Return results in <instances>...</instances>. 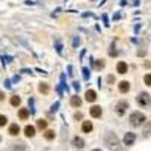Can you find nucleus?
I'll list each match as a JSON object with an SVG mask.
<instances>
[{
	"instance_id": "nucleus-1",
	"label": "nucleus",
	"mask_w": 151,
	"mask_h": 151,
	"mask_svg": "<svg viewBox=\"0 0 151 151\" xmlns=\"http://www.w3.org/2000/svg\"><path fill=\"white\" fill-rule=\"evenodd\" d=\"M144 121H145V115H144V113L133 112V113L130 115V124H131V126H140Z\"/></svg>"
},
{
	"instance_id": "nucleus-2",
	"label": "nucleus",
	"mask_w": 151,
	"mask_h": 151,
	"mask_svg": "<svg viewBox=\"0 0 151 151\" xmlns=\"http://www.w3.org/2000/svg\"><path fill=\"white\" fill-rule=\"evenodd\" d=\"M136 101H138V104H139V106H142V107H147V106H150V104H151V97H150L147 92H142V94H139V95H138Z\"/></svg>"
},
{
	"instance_id": "nucleus-3",
	"label": "nucleus",
	"mask_w": 151,
	"mask_h": 151,
	"mask_svg": "<svg viewBox=\"0 0 151 151\" xmlns=\"http://www.w3.org/2000/svg\"><path fill=\"white\" fill-rule=\"evenodd\" d=\"M106 144H107L110 148L117 147L118 145V138L113 135V133H107V136H106Z\"/></svg>"
},
{
	"instance_id": "nucleus-4",
	"label": "nucleus",
	"mask_w": 151,
	"mask_h": 151,
	"mask_svg": "<svg viewBox=\"0 0 151 151\" xmlns=\"http://www.w3.org/2000/svg\"><path fill=\"white\" fill-rule=\"evenodd\" d=\"M126 109H129V103L127 101H119L117 106H115V110H117L118 115H122L126 112Z\"/></svg>"
},
{
	"instance_id": "nucleus-5",
	"label": "nucleus",
	"mask_w": 151,
	"mask_h": 151,
	"mask_svg": "<svg viewBox=\"0 0 151 151\" xmlns=\"http://www.w3.org/2000/svg\"><path fill=\"white\" fill-rule=\"evenodd\" d=\"M135 139H136L135 133H126V136H124V144H126V145H133Z\"/></svg>"
},
{
	"instance_id": "nucleus-6",
	"label": "nucleus",
	"mask_w": 151,
	"mask_h": 151,
	"mask_svg": "<svg viewBox=\"0 0 151 151\" xmlns=\"http://www.w3.org/2000/svg\"><path fill=\"white\" fill-rule=\"evenodd\" d=\"M89 112H91V117H94V118H100L101 117V107L100 106H92Z\"/></svg>"
},
{
	"instance_id": "nucleus-7",
	"label": "nucleus",
	"mask_w": 151,
	"mask_h": 151,
	"mask_svg": "<svg viewBox=\"0 0 151 151\" xmlns=\"http://www.w3.org/2000/svg\"><path fill=\"white\" fill-rule=\"evenodd\" d=\"M85 97H86V101H95V98H97V94H95V91H92V89H89V91H86V94H85Z\"/></svg>"
},
{
	"instance_id": "nucleus-8",
	"label": "nucleus",
	"mask_w": 151,
	"mask_h": 151,
	"mask_svg": "<svg viewBox=\"0 0 151 151\" xmlns=\"http://www.w3.org/2000/svg\"><path fill=\"white\" fill-rule=\"evenodd\" d=\"M80 104H82V98L79 95H73V97H71V106H73V107H79Z\"/></svg>"
},
{
	"instance_id": "nucleus-9",
	"label": "nucleus",
	"mask_w": 151,
	"mask_h": 151,
	"mask_svg": "<svg viewBox=\"0 0 151 151\" xmlns=\"http://www.w3.org/2000/svg\"><path fill=\"white\" fill-rule=\"evenodd\" d=\"M117 70H118V73H119V74H126V73H127V70H129V67H127L126 62H119L118 67H117Z\"/></svg>"
},
{
	"instance_id": "nucleus-10",
	"label": "nucleus",
	"mask_w": 151,
	"mask_h": 151,
	"mask_svg": "<svg viewBox=\"0 0 151 151\" xmlns=\"http://www.w3.org/2000/svg\"><path fill=\"white\" fill-rule=\"evenodd\" d=\"M82 130H83L85 133H91V131H92V122H91V121H85V122L82 124Z\"/></svg>"
},
{
	"instance_id": "nucleus-11",
	"label": "nucleus",
	"mask_w": 151,
	"mask_h": 151,
	"mask_svg": "<svg viewBox=\"0 0 151 151\" xmlns=\"http://www.w3.org/2000/svg\"><path fill=\"white\" fill-rule=\"evenodd\" d=\"M24 133H26V136H27V138H33L35 136V127L33 126H26Z\"/></svg>"
},
{
	"instance_id": "nucleus-12",
	"label": "nucleus",
	"mask_w": 151,
	"mask_h": 151,
	"mask_svg": "<svg viewBox=\"0 0 151 151\" xmlns=\"http://www.w3.org/2000/svg\"><path fill=\"white\" fill-rule=\"evenodd\" d=\"M73 144H74V147H77V148H83L85 147V140L82 139V138H74L73 139Z\"/></svg>"
},
{
	"instance_id": "nucleus-13",
	"label": "nucleus",
	"mask_w": 151,
	"mask_h": 151,
	"mask_svg": "<svg viewBox=\"0 0 151 151\" xmlns=\"http://www.w3.org/2000/svg\"><path fill=\"white\" fill-rule=\"evenodd\" d=\"M18 133H20V127H18V124H12V126L9 127V135L17 136Z\"/></svg>"
},
{
	"instance_id": "nucleus-14",
	"label": "nucleus",
	"mask_w": 151,
	"mask_h": 151,
	"mask_svg": "<svg viewBox=\"0 0 151 151\" xmlns=\"http://www.w3.org/2000/svg\"><path fill=\"white\" fill-rule=\"evenodd\" d=\"M129 89H130V83H129V82L124 80V82L119 83V91H121V92H127Z\"/></svg>"
},
{
	"instance_id": "nucleus-15",
	"label": "nucleus",
	"mask_w": 151,
	"mask_h": 151,
	"mask_svg": "<svg viewBox=\"0 0 151 151\" xmlns=\"http://www.w3.org/2000/svg\"><path fill=\"white\" fill-rule=\"evenodd\" d=\"M18 117H20L21 119H27V118H29V110H27V109H20V110H18Z\"/></svg>"
},
{
	"instance_id": "nucleus-16",
	"label": "nucleus",
	"mask_w": 151,
	"mask_h": 151,
	"mask_svg": "<svg viewBox=\"0 0 151 151\" xmlns=\"http://www.w3.org/2000/svg\"><path fill=\"white\" fill-rule=\"evenodd\" d=\"M39 92H42V94H48V91H50V88H48V85L47 83H39Z\"/></svg>"
},
{
	"instance_id": "nucleus-17",
	"label": "nucleus",
	"mask_w": 151,
	"mask_h": 151,
	"mask_svg": "<svg viewBox=\"0 0 151 151\" xmlns=\"http://www.w3.org/2000/svg\"><path fill=\"white\" fill-rule=\"evenodd\" d=\"M20 103H21V98H20L18 95L11 97V104H12V106H15V107H17V106H20Z\"/></svg>"
},
{
	"instance_id": "nucleus-18",
	"label": "nucleus",
	"mask_w": 151,
	"mask_h": 151,
	"mask_svg": "<svg viewBox=\"0 0 151 151\" xmlns=\"http://www.w3.org/2000/svg\"><path fill=\"white\" fill-rule=\"evenodd\" d=\"M37 126H38V129L44 130V129H47V121L46 119H38L37 121Z\"/></svg>"
},
{
	"instance_id": "nucleus-19",
	"label": "nucleus",
	"mask_w": 151,
	"mask_h": 151,
	"mask_svg": "<svg viewBox=\"0 0 151 151\" xmlns=\"http://www.w3.org/2000/svg\"><path fill=\"white\" fill-rule=\"evenodd\" d=\"M44 136H46L47 140H51V139H55V131H53V130H47L46 133H44Z\"/></svg>"
},
{
	"instance_id": "nucleus-20",
	"label": "nucleus",
	"mask_w": 151,
	"mask_h": 151,
	"mask_svg": "<svg viewBox=\"0 0 151 151\" xmlns=\"http://www.w3.org/2000/svg\"><path fill=\"white\" fill-rule=\"evenodd\" d=\"M144 82H145V85L151 86V74H147V76L144 77Z\"/></svg>"
},
{
	"instance_id": "nucleus-21",
	"label": "nucleus",
	"mask_w": 151,
	"mask_h": 151,
	"mask_svg": "<svg viewBox=\"0 0 151 151\" xmlns=\"http://www.w3.org/2000/svg\"><path fill=\"white\" fill-rule=\"evenodd\" d=\"M6 121H8V118L3 117V115H0V127H3L5 124H6Z\"/></svg>"
},
{
	"instance_id": "nucleus-22",
	"label": "nucleus",
	"mask_w": 151,
	"mask_h": 151,
	"mask_svg": "<svg viewBox=\"0 0 151 151\" xmlns=\"http://www.w3.org/2000/svg\"><path fill=\"white\" fill-rule=\"evenodd\" d=\"M95 67L98 68V70L103 68V67H104V62H103V60H97V62H95Z\"/></svg>"
},
{
	"instance_id": "nucleus-23",
	"label": "nucleus",
	"mask_w": 151,
	"mask_h": 151,
	"mask_svg": "<svg viewBox=\"0 0 151 151\" xmlns=\"http://www.w3.org/2000/svg\"><path fill=\"white\" fill-rule=\"evenodd\" d=\"M109 55H110V56H117V55H118V51H117V50H113V46L110 47V51H109Z\"/></svg>"
},
{
	"instance_id": "nucleus-24",
	"label": "nucleus",
	"mask_w": 151,
	"mask_h": 151,
	"mask_svg": "<svg viewBox=\"0 0 151 151\" xmlns=\"http://www.w3.org/2000/svg\"><path fill=\"white\" fill-rule=\"evenodd\" d=\"M83 76H85V79L89 77V73H88V70H86V68H83Z\"/></svg>"
},
{
	"instance_id": "nucleus-25",
	"label": "nucleus",
	"mask_w": 151,
	"mask_h": 151,
	"mask_svg": "<svg viewBox=\"0 0 151 151\" xmlns=\"http://www.w3.org/2000/svg\"><path fill=\"white\" fill-rule=\"evenodd\" d=\"M113 80H115L113 76H109V77H107V82H109V83H113Z\"/></svg>"
},
{
	"instance_id": "nucleus-26",
	"label": "nucleus",
	"mask_w": 151,
	"mask_h": 151,
	"mask_svg": "<svg viewBox=\"0 0 151 151\" xmlns=\"http://www.w3.org/2000/svg\"><path fill=\"white\" fill-rule=\"evenodd\" d=\"M74 118H76V119H82V113H76Z\"/></svg>"
},
{
	"instance_id": "nucleus-27",
	"label": "nucleus",
	"mask_w": 151,
	"mask_h": 151,
	"mask_svg": "<svg viewBox=\"0 0 151 151\" xmlns=\"http://www.w3.org/2000/svg\"><path fill=\"white\" fill-rule=\"evenodd\" d=\"M3 98H5V94L0 91V101H3Z\"/></svg>"
},
{
	"instance_id": "nucleus-28",
	"label": "nucleus",
	"mask_w": 151,
	"mask_h": 151,
	"mask_svg": "<svg viewBox=\"0 0 151 151\" xmlns=\"http://www.w3.org/2000/svg\"><path fill=\"white\" fill-rule=\"evenodd\" d=\"M94 151H101V150H94Z\"/></svg>"
},
{
	"instance_id": "nucleus-29",
	"label": "nucleus",
	"mask_w": 151,
	"mask_h": 151,
	"mask_svg": "<svg viewBox=\"0 0 151 151\" xmlns=\"http://www.w3.org/2000/svg\"><path fill=\"white\" fill-rule=\"evenodd\" d=\"M150 130H151V126H150Z\"/></svg>"
}]
</instances>
